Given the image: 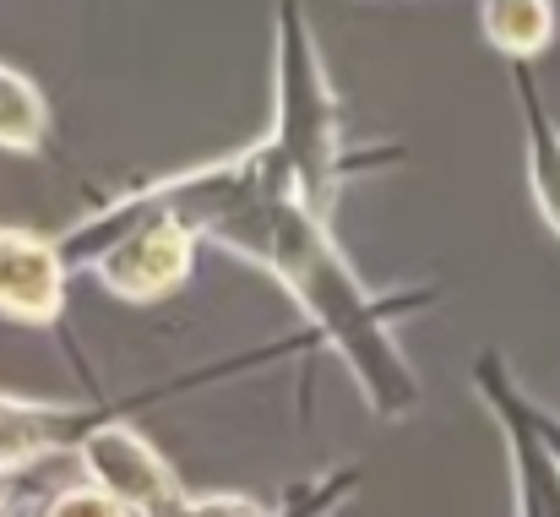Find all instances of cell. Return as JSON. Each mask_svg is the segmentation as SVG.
Instances as JSON below:
<instances>
[{"label":"cell","mask_w":560,"mask_h":517,"mask_svg":"<svg viewBox=\"0 0 560 517\" xmlns=\"http://www.w3.org/2000/svg\"><path fill=\"white\" fill-rule=\"evenodd\" d=\"M512 82H517V104H523V142H528V185L534 202L545 212V223L560 234V126L539 99V82L528 71V60H512Z\"/></svg>","instance_id":"52a82bcc"},{"label":"cell","mask_w":560,"mask_h":517,"mask_svg":"<svg viewBox=\"0 0 560 517\" xmlns=\"http://www.w3.org/2000/svg\"><path fill=\"white\" fill-rule=\"evenodd\" d=\"M44 137H49V104H44V93L22 77V71H11L5 60H0V153H38L44 148Z\"/></svg>","instance_id":"9c48e42d"},{"label":"cell","mask_w":560,"mask_h":517,"mask_svg":"<svg viewBox=\"0 0 560 517\" xmlns=\"http://www.w3.org/2000/svg\"><path fill=\"white\" fill-rule=\"evenodd\" d=\"M256 148L272 180L294 202H305L316 218L332 212V196L349 174V153H343L338 93L327 82V66L300 0H278V120H272V137Z\"/></svg>","instance_id":"7a4b0ae2"},{"label":"cell","mask_w":560,"mask_h":517,"mask_svg":"<svg viewBox=\"0 0 560 517\" xmlns=\"http://www.w3.org/2000/svg\"><path fill=\"white\" fill-rule=\"evenodd\" d=\"M159 517H289L283 502H256V496H234V491H218V496H190L180 491Z\"/></svg>","instance_id":"8fae6325"},{"label":"cell","mask_w":560,"mask_h":517,"mask_svg":"<svg viewBox=\"0 0 560 517\" xmlns=\"http://www.w3.org/2000/svg\"><path fill=\"white\" fill-rule=\"evenodd\" d=\"M33 517H137L131 507H120L104 485H93V480H77V485H60V491H49L44 502H38V513Z\"/></svg>","instance_id":"30bf717a"},{"label":"cell","mask_w":560,"mask_h":517,"mask_svg":"<svg viewBox=\"0 0 560 517\" xmlns=\"http://www.w3.org/2000/svg\"><path fill=\"white\" fill-rule=\"evenodd\" d=\"M223 370H196L186 381H170V387H153V392H137L126 403H38V398H16V392H0V469L5 474H22L33 463H49V458H77V447L115 414H131L137 403H153V398H175L186 387L201 381H218Z\"/></svg>","instance_id":"3957f363"},{"label":"cell","mask_w":560,"mask_h":517,"mask_svg":"<svg viewBox=\"0 0 560 517\" xmlns=\"http://www.w3.org/2000/svg\"><path fill=\"white\" fill-rule=\"evenodd\" d=\"M16 502H22V485H16V474H5V469H0V517L16 513Z\"/></svg>","instance_id":"7c38bea8"},{"label":"cell","mask_w":560,"mask_h":517,"mask_svg":"<svg viewBox=\"0 0 560 517\" xmlns=\"http://www.w3.org/2000/svg\"><path fill=\"white\" fill-rule=\"evenodd\" d=\"M109 207H164V212L186 218L201 240H218L234 256L278 273V284L305 306V317L349 359L375 414L419 409V381H413L402 348L392 344V322L430 306L435 289L371 295L354 278V267L338 256L327 218H316L305 202H294L272 180L261 148L223 159V164L186 170L175 180H159V185H142V191H126Z\"/></svg>","instance_id":"6da1fadb"},{"label":"cell","mask_w":560,"mask_h":517,"mask_svg":"<svg viewBox=\"0 0 560 517\" xmlns=\"http://www.w3.org/2000/svg\"><path fill=\"white\" fill-rule=\"evenodd\" d=\"M77 463H82V480L104 485L120 507H131L137 517H159L186 491L180 474L170 469V458H164L126 414L104 420V425L77 447Z\"/></svg>","instance_id":"277c9868"},{"label":"cell","mask_w":560,"mask_h":517,"mask_svg":"<svg viewBox=\"0 0 560 517\" xmlns=\"http://www.w3.org/2000/svg\"><path fill=\"white\" fill-rule=\"evenodd\" d=\"M66 273L55 240L33 229H0V317L16 328H55L66 311Z\"/></svg>","instance_id":"8992f818"},{"label":"cell","mask_w":560,"mask_h":517,"mask_svg":"<svg viewBox=\"0 0 560 517\" xmlns=\"http://www.w3.org/2000/svg\"><path fill=\"white\" fill-rule=\"evenodd\" d=\"M479 27L501 55L534 60L556 44V0H479Z\"/></svg>","instance_id":"ba28073f"},{"label":"cell","mask_w":560,"mask_h":517,"mask_svg":"<svg viewBox=\"0 0 560 517\" xmlns=\"http://www.w3.org/2000/svg\"><path fill=\"white\" fill-rule=\"evenodd\" d=\"M479 387L495 403V420L506 430L512 447V485H517V517H560V458L550 441L534 430L528 409H523V387H512V376L501 370V354H485L479 365Z\"/></svg>","instance_id":"5b68a950"}]
</instances>
